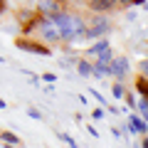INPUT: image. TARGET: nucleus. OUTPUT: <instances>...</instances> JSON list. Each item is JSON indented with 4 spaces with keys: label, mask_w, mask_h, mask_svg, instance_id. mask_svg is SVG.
I'll return each mask as SVG.
<instances>
[{
    "label": "nucleus",
    "mask_w": 148,
    "mask_h": 148,
    "mask_svg": "<svg viewBox=\"0 0 148 148\" xmlns=\"http://www.w3.org/2000/svg\"><path fill=\"white\" fill-rule=\"evenodd\" d=\"M5 10H8V0H0V17L5 15Z\"/></svg>",
    "instance_id": "nucleus-21"
},
{
    "label": "nucleus",
    "mask_w": 148,
    "mask_h": 148,
    "mask_svg": "<svg viewBox=\"0 0 148 148\" xmlns=\"http://www.w3.org/2000/svg\"><path fill=\"white\" fill-rule=\"evenodd\" d=\"M27 116H30V119H37V121H42V114H40L37 109H27Z\"/></svg>",
    "instance_id": "nucleus-18"
},
{
    "label": "nucleus",
    "mask_w": 148,
    "mask_h": 148,
    "mask_svg": "<svg viewBox=\"0 0 148 148\" xmlns=\"http://www.w3.org/2000/svg\"><path fill=\"white\" fill-rule=\"evenodd\" d=\"M17 47L20 49H25V52H30V54H42V57H49L52 54V49L47 47L45 42H37V40H27V37H17Z\"/></svg>",
    "instance_id": "nucleus-6"
},
{
    "label": "nucleus",
    "mask_w": 148,
    "mask_h": 148,
    "mask_svg": "<svg viewBox=\"0 0 148 148\" xmlns=\"http://www.w3.org/2000/svg\"><path fill=\"white\" fill-rule=\"evenodd\" d=\"M5 106H8V104H5V101H3V99H0V109H5Z\"/></svg>",
    "instance_id": "nucleus-24"
},
{
    "label": "nucleus",
    "mask_w": 148,
    "mask_h": 148,
    "mask_svg": "<svg viewBox=\"0 0 148 148\" xmlns=\"http://www.w3.org/2000/svg\"><path fill=\"white\" fill-rule=\"evenodd\" d=\"M104 114H106V111H104V109H96V111H94V114H91V116H94V119H104Z\"/></svg>",
    "instance_id": "nucleus-22"
},
{
    "label": "nucleus",
    "mask_w": 148,
    "mask_h": 148,
    "mask_svg": "<svg viewBox=\"0 0 148 148\" xmlns=\"http://www.w3.org/2000/svg\"><path fill=\"white\" fill-rule=\"evenodd\" d=\"M91 96H94V99H96V101H99V104H101V106H106V99H104V96H101V94H99V89H91Z\"/></svg>",
    "instance_id": "nucleus-17"
},
{
    "label": "nucleus",
    "mask_w": 148,
    "mask_h": 148,
    "mask_svg": "<svg viewBox=\"0 0 148 148\" xmlns=\"http://www.w3.org/2000/svg\"><path fill=\"white\" fill-rule=\"evenodd\" d=\"M91 77H96V79L109 77V64H106V62H99V59H94V64H91Z\"/></svg>",
    "instance_id": "nucleus-10"
},
{
    "label": "nucleus",
    "mask_w": 148,
    "mask_h": 148,
    "mask_svg": "<svg viewBox=\"0 0 148 148\" xmlns=\"http://www.w3.org/2000/svg\"><path fill=\"white\" fill-rule=\"evenodd\" d=\"M143 3H146V0H131V5H136V8H138V5H143Z\"/></svg>",
    "instance_id": "nucleus-23"
},
{
    "label": "nucleus",
    "mask_w": 148,
    "mask_h": 148,
    "mask_svg": "<svg viewBox=\"0 0 148 148\" xmlns=\"http://www.w3.org/2000/svg\"><path fill=\"white\" fill-rule=\"evenodd\" d=\"M57 10H62L59 0H40L37 3V15H42V17H52Z\"/></svg>",
    "instance_id": "nucleus-7"
},
{
    "label": "nucleus",
    "mask_w": 148,
    "mask_h": 148,
    "mask_svg": "<svg viewBox=\"0 0 148 148\" xmlns=\"http://www.w3.org/2000/svg\"><path fill=\"white\" fill-rule=\"evenodd\" d=\"M123 94H126V89H123V84H121V82H116V84L111 86V96H114L116 101H121V99H123Z\"/></svg>",
    "instance_id": "nucleus-13"
},
{
    "label": "nucleus",
    "mask_w": 148,
    "mask_h": 148,
    "mask_svg": "<svg viewBox=\"0 0 148 148\" xmlns=\"http://www.w3.org/2000/svg\"><path fill=\"white\" fill-rule=\"evenodd\" d=\"M0 141L8 146H20V136H15L12 131H0Z\"/></svg>",
    "instance_id": "nucleus-12"
},
{
    "label": "nucleus",
    "mask_w": 148,
    "mask_h": 148,
    "mask_svg": "<svg viewBox=\"0 0 148 148\" xmlns=\"http://www.w3.org/2000/svg\"><path fill=\"white\" fill-rule=\"evenodd\" d=\"M136 91H138V94H146V91H148V79H146V74H141V77H138V79H136Z\"/></svg>",
    "instance_id": "nucleus-14"
},
{
    "label": "nucleus",
    "mask_w": 148,
    "mask_h": 148,
    "mask_svg": "<svg viewBox=\"0 0 148 148\" xmlns=\"http://www.w3.org/2000/svg\"><path fill=\"white\" fill-rule=\"evenodd\" d=\"M146 128H148V123H146V119H138V116H128V131L131 133H141V136H146Z\"/></svg>",
    "instance_id": "nucleus-9"
},
{
    "label": "nucleus",
    "mask_w": 148,
    "mask_h": 148,
    "mask_svg": "<svg viewBox=\"0 0 148 148\" xmlns=\"http://www.w3.org/2000/svg\"><path fill=\"white\" fill-rule=\"evenodd\" d=\"M111 57H114V52H111V45L106 42L104 37H96V42L91 45L89 49H86V59H99V62H111Z\"/></svg>",
    "instance_id": "nucleus-4"
},
{
    "label": "nucleus",
    "mask_w": 148,
    "mask_h": 148,
    "mask_svg": "<svg viewBox=\"0 0 148 148\" xmlns=\"http://www.w3.org/2000/svg\"><path fill=\"white\" fill-rule=\"evenodd\" d=\"M74 67H77V72H79V77H91V62L86 57H77Z\"/></svg>",
    "instance_id": "nucleus-11"
},
{
    "label": "nucleus",
    "mask_w": 148,
    "mask_h": 148,
    "mask_svg": "<svg viewBox=\"0 0 148 148\" xmlns=\"http://www.w3.org/2000/svg\"><path fill=\"white\" fill-rule=\"evenodd\" d=\"M111 30V20L106 17V12H94L91 22L84 30V40H96V37H104Z\"/></svg>",
    "instance_id": "nucleus-3"
},
{
    "label": "nucleus",
    "mask_w": 148,
    "mask_h": 148,
    "mask_svg": "<svg viewBox=\"0 0 148 148\" xmlns=\"http://www.w3.org/2000/svg\"><path fill=\"white\" fill-rule=\"evenodd\" d=\"M32 35H37L40 40H42L45 45H57L59 42V32H57V25H54L49 17H37L35 22V30H32Z\"/></svg>",
    "instance_id": "nucleus-2"
},
{
    "label": "nucleus",
    "mask_w": 148,
    "mask_h": 148,
    "mask_svg": "<svg viewBox=\"0 0 148 148\" xmlns=\"http://www.w3.org/2000/svg\"><path fill=\"white\" fill-rule=\"evenodd\" d=\"M49 20L57 25V32H59V42L64 45H74V42H82L84 40V30H86V20L82 15H77V12H67L62 8V10H57Z\"/></svg>",
    "instance_id": "nucleus-1"
},
{
    "label": "nucleus",
    "mask_w": 148,
    "mask_h": 148,
    "mask_svg": "<svg viewBox=\"0 0 148 148\" xmlns=\"http://www.w3.org/2000/svg\"><path fill=\"white\" fill-rule=\"evenodd\" d=\"M42 79L49 82V84H54V82H57V77H54V74H42Z\"/></svg>",
    "instance_id": "nucleus-20"
},
{
    "label": "nucleus",
    "mask_w": 148,
    "mask_h": 148,
    "mask_svg": "<svg viewBox=\"0 0 148 148\" xmlns=\"http://www.w3.org/2000/svg\"><path fill=\"white\" fill-rule=\"evenodd\" d=\"M25 3H32V0H25Z\"/></svg>",
    "instance_id": "nucleus-25"
},
{
    "label": "nucleus",
    "mask_w": 148,
    "mask_h": 148,
    "mask_svg": "<svg viewBox=\"0 0 148 148\" xmlns=\"http://www.w3.org/2000/svg\"><path fill=\"white\" fill-rule=\"evenodd\" d=\"M128 72H131V64H128V57H111L109 62V77H114L116 82H123L128 77Z\"/></svg>",
    "instance_id": "nucleus-5"
},
{
    "label": "nucleus",
    "mask_w": 148,
    "mask_h": 148,
    "mask_svg": "<svg viewBox=\"0 0 148 148\" xmlns=\"http://www.w3.org/2000/svg\"><path fill=\"white\" fill-rule=\"evenodd\" d=\"M116 5H119V0H89L91 12H111Z\"/></svg>",
    "instance_id": "nucleus-8"
},
{
    "label": "nucleus",
    "mask_w": 148,
    "mask_h": 148,
    "mask_svg": "<svg viewBox=\"0 0 148 148\" xmlns=\"http://www.w3.org/2000/svg\"><path fill=\"white\" fill-rule=\"evenodd\" d=\"M57 138H59V141H64V143H69L72 148H77V141H74L69 133H59V131H57Z\"/></svg>",
    "instance_id": "nucleus-16"
},
{
    "label": "nucleus",
    "mask_w": 148,
    "mask_h": 148,
    "mask_svg": "<svg viewBox=\"0 0 148 148\" xmlns=\"http://www.w3.org/2000/svg\"><path fill=\"white\" fill-rule=\"evenodd\" d=\"M138 114H141L143 119L148 116V99H146V94H143L141 99H138Z\"/></svg>",
    "instance_id": "nucleus-15"
},
{
    "label": "nucleus",
    "mask_w": 148,
    "mask_h": 148,
    "mask_svg": "<svg viewBox=\"0 0 148 148\" xmlns=\"http://www.w3.org/2000/svg\"><path fill=\"white\" fill-rule=\"evenodd\" d=\"M123 96H126V94H123ZM126 104L133 109V106H136V96H133V94H128V96H126Z\"/></svg>",
    "instance_id": "nucleus-19"
}]
</instances>
